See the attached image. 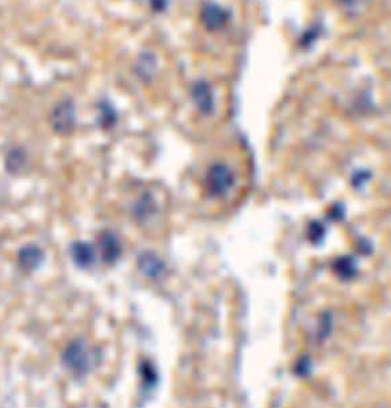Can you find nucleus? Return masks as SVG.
Instances as JSON below:
<instances>
[{"mask_svg": "<svg viewBox=\"0 0 391 408\" xmlns=\"http://www.w3.org/2000/svg\"><path fill=\"white\" fill-rule=\"evenodd\" d=\"M235 172L226 164L215 163L209 167L204 175V190L210 197H225L235 186Z\"/></svg>", "mask_w": 391, "mask_h": 408, "instance_id": "f257e3e1", "label": "nucleus"}, {"mask_svg": "<svg viewBox=\"0 0 391 408\" xmlns=\"http://www.w3.org/2000/svg\"><path fill=\"white\" fill-rule=\"evenodd\" d=\"M65 361L68 367L76 371H85L91 364V354L87 343L81 339H76L68 345L65 350Z\"/></svg>", "mask_w": 391, "mask_h": 408, "instance_id": "f03ea898", "label": "nucleus"}, {"mask_svg": "<svg viewBox=\"0 0 391 408\" xmlns=\"http://www.w3.org/2000/svg\"><path fill=\"white\" fill-rule=\"evenodd\" d=\"M75 123V109L70 102L57 106L53 114V126L60 133H68Z\"/></svg>", "mask_w": 391, "mask_h": 408, "instance_id": "7ed1b4c3", "label": "nucleus"}, {"mask_svg": "<svg viewBox=\"0 0 391 408\" xmlns=\"http://www.w3.org/2000/svg\"><path fill=\"white\" fill-rule=\"evenodd\" d=\"M193 101L196 103V109L203 114H209L213 110L214 96L207 83H196L193 87Z\"/></svg>", "mask_w": 391, "mask_h": 408, "instance_id": "20e7f679", "label": "nucleus"}, {"mask_svg": "<svg viewBox=\"0 0 391 408\" xmlns=\"http://www.w3.org/2000/svg\"><path fill=\"white\" fill-rule=\"evenodd\" d=\"M19 266L26 272L37 270L43 262V252L37 245H26L19 251L18 255Z\"/></svg>", "mask_w": 391, "mask_h": 408, "instance_id": "39448f33", "label": "nucleus"}, {"mask_svg": "<svg viewBox=\"0 0 391 408\" xmlns=\"http://www.w3.org/2000/svg\"><path fill=\"white\" fill-rule=\"evenodd\" d=\"M99 247H101L102 256L107 263L116 262L120 255V251H122L117 238L112 232H103L101 235Z\"/></svg>", "mask_w": 391, "mask_h": 408, "instance_id": "423d86ee", "label": "nucleus"}, {"mask_svg": "<svg viewBox=\"0 0 391 408\" xmlns=\"http://www.w3.org/2000/svg\"><path fill=\"white\" fill-rule=\"evenodd\" d=\"M71 255L74 262L78 265V267H83V269L89 267L95 261V251L92 245L83 243V242H76L71 247Z\"/></svg>", "mask_w": 391, "mask_h": 408, "instance_id": "0eeeda50", "label": "nucleus"}, {"mask_svg": "<svg viewBox=\"0 0 391 408\" xmlns=\"http://www.w3.org/2000/svg\"><path fill=\"white\" fill-rule=\"evenodd\" d=\"M138 266L144 274L151 278H156L162 274L164 263L157 258L154 252H144L138 259Z\"/></svg>", "mask_w": 391, "mask_h": 408, "instance_id": "6e6552de", "label": "nucleus"}, {"mask_svg": "<svg viewBox=\"0 0 391 408\" xmlns=\"http://www.w3.org/2000/svg\"><path fill=\"white\" fill-rule=\"evenodd\" d=\"M204 21L209 28H220L225 22V14L221 11V8L211 6L204 11Z\"/></svg>", "mask_w": 391, "mask_h": 408, "instance_id": "1a4fd4ad", "label": "nucleus"}, {"mask_svg": "<svg viewBox=\"0 0 391 408\" xmlns=\"http://www.w3.org/2000/svg\"><path fill=\"white\" fill-rule=\"evenodd\" d=\"M25 161H26V159H25L23 152H21V151H14V152L10 154V158L7 159V164L11 165V167H10L11 171H18V170H21V168L23 167Z\"/></svg>", "mask_w": 391, "mask_h": 408, "instance_id": "9d476101", "label": "nucleus"}]
</instances>
